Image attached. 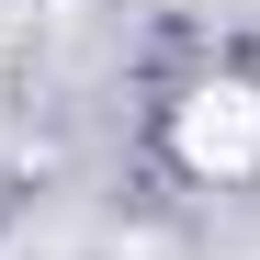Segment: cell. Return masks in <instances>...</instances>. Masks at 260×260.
Masks as SVG:
<instances>
[{
    "label": "cell",
    "mask_w": 260,
    "mask_h": 260,
    "mask_svg": "<svg viewBox=\"0 0 260 260\" xmlns=\"http://www.w3.org/2000/svg\"><path fill=\"white\" fill-rule=\"evenodd\" d=\"M170 147H181V170H204V181H249L260 170V91L249 79H204V91L170 113Z\"/></svg>",
    "instance_id": "obj_1"
}]
</instances>
